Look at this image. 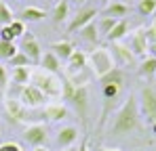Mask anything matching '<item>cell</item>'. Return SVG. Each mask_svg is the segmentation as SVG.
<instances>
[{"instance_id": "obj_18", "label": "cell", "mask_w": 156, "mask_h": 151, "mask_svg": "<svg viewBox=\"0 0 156 151\" xmlns=\"http://www.w3.org/2000/svg\"><path fill=\"white\" fill-rule=\"evenodd\" d=\"M68 107L63 105V103H53L49 105L47 109H44V113H42V118H47V120H51V122H61V120H66L68 118Z\"/></svg>"}, {"instance_id": "obj_33", "label": "cell", "mask_w": 156, "mask_h": 151, "mask_svg": "<svg viewBox=\"0 0 156 151\" xmlns=\"http://www.w3.org/2000/svg\"><path fill=\"white\" fill-rule=\"evenodd\" d=\"M0 88H9V69L0 63Z\"/></svg>"}, {"instance_id": "obj_14", "label": "cell", "mask_w": 156, "mask_h": 151, "mask_svg": "<svg viewBox=\"0 0 156 151\" xmlns=\"http://www.w3.org/2000/svg\"><path fill=\"white\" fill-rule=\"evenodd\" d=\"M49 50L63 63V61H68V59L72 57V52L76 50V46H74V42H70V40H57V42H53L51 46H49Z\"/></svg>"}, {"instance_id": "obj_41", "label": "cell", "mask_w": 156, "mask_h": 151, "mask_svg": "<svg viewBox=\"0 0 156 151\" xmlns=\"http://www.w3.org/2000/svg\"><path fill=\"white\" fill-rule=\"evenodd\" d=\"M118 2H122V4H131L133 0H118Z\"/></svg>"}, {"instance_id": "obj_37", "label": "cell", "mask_w": 156, "mask_h": 151, "mask_svg": "<svg viewBox=\"0 0 156 151\" xmlns=\"http://www.w3.org/2000/svg\"><path fill=\"white\" fill-rule=\"evenodd\" d=\"M148 52H150V57H154V59H156V44H150Z\"/></svg>"}, {"instance_id": "obj_43", "label": "cell", "mask_w": 156, "mask_h": 151, "mask_svg": "<svg viewBox=\"0 0 156 151\" xmlns=\"http://www.w3.org/2000/svg\"><path fill=\"white\" fill-rule=\"evenodd\" d=\"M34 151H49L47 147H38V149H34Z\"/></svg>"}, {"instance_id": "obj_16", "label": "cell", "mask_w": 156, "mask_h": 151, "mask_svg": "<svg viewBox=\"0 0 156 151\" xmlns=\"http://www.w3.org/2000/svg\"><path fill=\"white\" fill-rule=\"evenodd\" d=\"M129 11H131L129 4H122V2H110V4L104 8V15H101V17H112V19L120 21V19H125V17L129 15Z\"/></svg>"}, {"instance_id": "obj_21", "label": "cell", "mask_w": 156, "mask_h": 151, "mask_svg": "<svg viewBox=\"0 0 156 151\" xmlns=\"http://www.w3.org/2000/svg\"><path fill=\"white\" fill-rule=\"evenodd\" d=\"M78 36H80V40H84L87 44H97V42H99V32H97L95 21H91L89 25H84L82 29H78Z\"/></svg>"}, {"instance_id": "obj_7", "label": "cell", "mask_w": 156, "mask_h": 151, "mask_svg": "<svg viewBox=\"0 0 156 151\" xmlns=\"http://www.w3.org/2000/svg\"><path fill=\"white\" fill-rule=\"evenodd\" d=\"M17 49H19V52H23L27 59H30V63H32V65H40V59H42L44 50H42L40 42L36 40V36H34V34L26 32V34L21 36V44H19Z\"/></svg>"}, {"instance_id": "obj_34", "label": "cell", "mask_w": 156, "mask_h": 151, "mask_svg": "<svg viewBox=\"0 0 156 151\" xmlns=\"http://www.w3.org/2000/svg\"><path fill=\"white\" fill-rule=\"evenodd\" d=\"M146 38H148L150 44H156V19H154V23L146 29Z\"/></svg>"}, {"instance_id": "obj_5", "label": "cell", "mask_w": 156, "mask_h": 151, "mask_svg": "<svg viewBox=\"0 0 156 151\" xmlns=\"http://www.w3.org/2000/svg\"><path fill=\"white\" fill-rule=\"evenodd\" d=\"M89 61H91V72H93V76H97V80L104 78L105 74H110L116 67V63L112 59V52L105 49V46H97V49L91 52Z\"/></svg>"}, {"instance_id": "obj_1", "label": "cell", "mask_w": 156, "mask_h": 151, "mask_svg": "<svg viewBox=\"0 0 156 151\" xmlns=\"http://www.w3.org/2000/svg\"><path fill=\"white\" fill-rule=\"evenodd\" d=\"M127 82H129L127 69H120V67H114L110 74H105L104 78H99L101 97H104V109H101V118H99V128L108 122L112 109L116 107L118 99H120L122 92L127 90Z\"/></svg>"}, {"instance_id": "obj_4", "label": "cell", "mask_w": 156, "mask_h": 151, "mask_svg": "<svg viewBox=\"0 0 156 151\" xmlns=\"http://www.w3.org/2000/svg\"><path fill=\"white\" fill-rule=\"evenodd\" d=\"M30 84L36 86L47 99H61V78L59 76L49 74L38 67L30 74Z\"/></svg>"}, {"instance_id": "obj_45", "label": "cell", "mask_w": 156, "mask_h": 151, "mask_svg": "<svg viewBox=\"0 0 156 151\" xmlns=\"http://www.w3.org/2000/svg\"><path fill=\"white\" fill-rule=\"evenodd\" d=\"M93 2H99V0H93Z\"/></svg>"}, {"instance_id": "obj_38", "label": "cell", "mask_w": 156, "mask_h": 151, "mask_svg": "<svg viewBox=\"0 0 156 151\" xmlns=\"http://www.w3.org/2000/svg\"><path fill=\"white\" fill-rule=\"evenodd\" d=\"M97 151H120V149H114V147H99Z\"/></svg>"}, {"instance_id": "obj_28", "label": "cell", "mask_w": 156, "mask_h": 151, "mask_svg": "<svg viewBox=\"0 0 156 151\" xmlns=\"http://www.w3.org/2000/svg\"><path fill=\"white\" fill-rule=\"evenodd\" d=\"M9 65H11V67L15 69V67H30L32 63H30V59H27L23 52H19V50H17V55H15V57H13V59L9 61Z\"/></svg>"}, {"instance_id": "obj_32", "label": "cell", "mask_w": 156, "mask_h": 151, "mask_svg": "<svg viewBox=\"0 0 156 151\" xmlns=\"http://www.w3.org/2000/svg\"><path fill=\"white\" fill-rule=\"evenodd\" d=\"M0 40H2V42H15V36H13V32H11L9 25L0 29Z\"/></svg>"}, {"instance_id": "obj_36", "label": "cell", "mask_w": 156, "mask_h": 151, "mask_svg": "<svg viewBox=\"0 0 156 151\" xmlns=\"http://www.w3.org/2000/svg\"><path fill=\"white\" fill-rule=\"evenodd\" d=\"M66 2H68V4H78V6H82L87 0H66Z\"/></svg>"}, {"instance_id": "obj_3", "label": "cell", "mask_w": 156, "mask_h": 151, "mask_svg": "<svg viewBox=\"0 0 156 151\" xmlns=\"http://www.w3.org/2000/svg\"><path fill=\"white\" fill-rule=\"evenodd\" d=\"M61 97L68 101V105L74 107L80 122L87 126V116H89V86H76L70 80H61Z\"/></svg>"}, {"instance_id": "obj_19", "label": "cell", "mask_w": 156, "mask_h": 151, "mask_svg": "<svg viewBox=\"0 0 156 151\" xmlns=\"http://www.w3.org/2000/svg\"><path fill=\"white\" fill-rule=\"evenodd\" d=\"M40 69H44V72H49V74L59 76L61 74V61L53 55L51 50H47V52L42 55V59H40Z\"/></svg>"}, {"instance_id": "obj_6", "label": "cell", "mask_w": 156, "mask_h": 151, "mask_svg": "<svg viewBox=\"0 0 156 151\" xmlns=\"http://www.w3.org/2000/svg\"><path fill=\"white\" fill-rule=\"evenodd\" d=\"M4 118L6 122L13 126H19V124H26L30 122V109H26L17 99H4Z\"/></svg>"}, {"instance_id": "obj_15", "label": "cell", "mask_w": 156, "mask_h": 151, "mask_svg": "<svg viewBox=\"0 0 156 151\" xmlns=\"http://www.w3.org/2000/svg\"><path fill=\"white\" fill-rule=\"evenodd\" d=\"M78 128L76 126H66V128H61L59 132H57V145L61 147V149H68V147H72L74 143L78 141Z\"/></svg>"}, {"instance_id": "obj_11", "label": "cell", "mask_w": 156, "mask_h": 151, "mask_svg": "<svg viewBox=\"0 0 156 151\" xmlns=\"http://www.w3.org/2000/svg\"><path fill=\"white\" fill-rule=\"evenodd\" d=\"M97 15H99V13H97L95 6H82V8H78V13L72 17V21L68 23V32L74 34V32H78V29H82L84 25H89L91 21H95Z\"/></svg>"}, {"instance_id": "obj_24", "label": "cell", "mask_w": 156, "mask_h": 151, "mask_svg": "<svg viewBox=\"0 0 156 151\" xmlns=\"http://www.w3.org/2000/svg\"><path fill=\"white\" fill-rule=\"evenodd\" d=\"M30 67H15L11 72V80L13 84H19V86H27L30 84Z\"/></svg>"}, {"instance_id": "obj_25", "label": "cell", "mask_w": 156, "mask_h": 151, "mask_svg": "<svg viewBox=\"0 0 156 151\" xmlns=\"http://www.w3.org/2000/svg\"><path fill=\"white\" fill-rule=\"evenodd\" d=\"M118 23V21H116V19H112V17H99V21H97V32H99V38H101V36H108V34H110V32H112V27H114V25Z\"/></svg>"}, {"instance_id": "obj_22", "label": "cell", "mask_w": 156, "mask_h": 151, "mask_svg": "<svg viewBox=\"0 0 156 151\" xmlns=\"http://www.w3.org/2000/svg\"><path fill=\"white\" fill-rule=\"evenodd\" d=\"M47 17V13L42 11V8H38V6H26L21 13H19V21H42Z\"/></svg>"}, {"instance_id": "obj_30", "label": "cell", "mask_w": 156, "mask_h": 151, "mask_svg": "<svg viewBox=\"0 0 156 151\" xmlns=\"http://www.w3.org/2000/svg\"><path fill=\"white\" fill-rule=\"evenodd\" d=\"M11 27V32H13V36L15 38H21L23 34H26V23L23 21H19V19H13V23L9 25Z\"/></svg>"}, {"instance_id": "obj_23", "label": "cell", "mask_w": 156, "mask_h": 151, "mask_svg": "<svg viewBox=\"0 0 156 151\" xmlns=\"http://www.w3.org/2000/svg\"><path fill=\"white\" fill-rule=\"evenodd\" d=\"M137 74H139V78H146V80L154 78L156 76V59L154 57L144 59V61L139 63V67H137Z\"/></svg>"}, {"instance_id": "obj_39", "label": "cell", "mask_w": 156, "mask_h": 151, "mask_svg": "<svg viewBox=\"0 0 156 151\" xmlns=\"http://www.w3.org/2000/svg\"><path fill=\"white\" fill-rule=\"evenodd\" d=\"M99 2H101V4H104V6H108V4H110V2H112V0H99Z\"/></svg>"}, {"instance_id": "obj_35", "label": "cell", "mask_w": 156, "mask_h": 151, "mask_svg": "<svg viewBox=\"0 0 156 151\" xmlns=\"http://www.w3.org/2000/svg\"><path fill=\"white\" fill-rule=\"evenodd\" d=\"M76 151H89V141H87V139H84V141H82V143H80V147H78Z\"/></svg>"}, {"instance_id": "obj_27", "label": "cell", "mask_w": 156, "mask_h": 151, "mask_svg": "<svg viewBox=\"0 0 156 151\" xmlns=\"http://www.w3.org/2000/svg\"><path fill=\"white\" fill-rule=\"evenodd\" d=\"M137 11H139V15H144V17L154 15L156 13V0H139V2H137Z\"/></svg>"}, {"instance_id": "obj_31", "label": "cell", "mask_w": 156, "mask_h": 151, "mask_svg": "<svg viewBox=\"0 0 156 151\" xmlns=\"http://www.w3.org/2000/svg\"><path fill=\"white\" fill-rule=\"evenodd\" d=\"M0 151H23V147L19 143H15V141H6V143L0 145Z\"/></svg>"}, {"instance_id": "obj_8", "label": "cell", "mask_w": 156, "mask_h": 151, "mask_svg": "<svg viewBox=\"0 0 156 151\" xmlns=\"http://www.w3.org/2000/svg\"><path fill=\"white\" fill-rule=\"evenodd\" d=\"M139 103V113L146 118L148 124L156 122V90L152 86H144L141 88V101Z\"/></svg>"}, {"instance_id": "obj_46", "label": "cell", "mask_w": 156, "mask_h": 151, "mask_svg": "<svg viewBox=\"0 0 156 151\" xmlns=\"http://www.w3.org/2000/svg\"><path fill=\"white\" fill-rule=\"evenodd\" d=\"M17 2H19V0H17Z\"/></svg>"}, {"instance_id": "obj_2", "label": "cell", "mask_w": 156, "mask_h": 151, "mask_svg": "<svg viewBox=\"0 0 156 151\" xmlns=\"http://www.w3.org/2000/svg\"><path fill=\"white\" fill-rule=\"evenodd\" d=\"M141 130V113H139V103L135 99V95L129 92L122 105L118 107L116 116H114V122L110 124V134L112 136H125L131 132H139Z\"/></svg>"}, {"instance_id": "obj_17", "label": "cell", "mask_w": 156, "mask_h": 151, "mask_svg": "<svg viewBox=\"0 0 156 151\" xmlns=\"http://www.w3.org/2000/svg\"><path fill=\"white\" fill-rule=\"evenodd\" d=\"M70 17V4L66 0H59L55 6H53V13H51V21L55 27H59L61 23H66Z\"/></svg>"}, {"instance_id": "obj_9", "label": "cell", "mask_w": 156, "mask_h": 151, "mask_svg": "<svg viewBox=\"0 0 156 151\" xmlns=\"http://www.w3.org/2000/svg\"><path fill=\"white\" fill-rule=\"evenodd\" d=\"M110 52H112V59H114V63H116V67L120 65V69H125V67H133L135 63H137V57L131 52V49L127 44H122V42H112V46H110Z\"/></svg>"}, {"instance_id": "obj_40", "label": "cell", "mask_w": 156, "mask_h": 151, "mask_svg": "<svg viewBox=\"0 0 156 151\" xmlns=\"http://www.w3.org/2000/svg\"><path fill=\"white\" fill-rule=\"evenodd\" d=\"M150 128H152V132L156 134V122H154V124H150Z\"/></svg>"}, {"instance_id": "obj_10", "label": "cell", "mask_w": 156, "mask_h": 151, "mask_svg": "<svg viewBox=\"0 0 156 151\" xmlns=\"http://www.w3.org/2000/svg\"><path fill=\"white\" fill-rule=\"evenodd\" d=\"M47 139H49V128L44 124H30L23 130V141H26L30 147H34V149L44 147Z\"/></svg>"}, {"instance_id": "obj_42", "label": "cell", "mask_w": 156, "mask_h": 151, "mask_svg": "<svg viewBox=\"0 0 156 151\" xmlns=\"http://www.w3.org/2000/svg\"><path fill=\"white\" fill-rule=\"evenodd\" d=\"M61 151H76V147H68V149H61Z\"/></svg>"}, {"instance_id": "obj_44", "label": "cell", "mask_w": 156, "mask_h": 151, "mask_svg": "<svg viewBox=\"0 0 156 151\" xmlns=\"http://www.w3.org/2000/svg\"><path fill=\"white\" fill-rule=\"evenodd\" d=\"M2 4H4V2H2V0H0V6H2Z\"/></svg>"}, {"instance_id": "obj_20", "label": "cell", "mask_w": 156, "mask_h": 151, "mask_svg": "<svg viewBox=\"0 0 156 151\" xmlns=\"http://www.w3.org/2000/svg\"><path fill=\"white\" fill-rule=\"evenodd\" d=\"M127 34H129V21H127V19H120L118 23L112 27V32L105 36V40H108L110 44H112V42H120Z\"/></svg>"}, {"instance_id": "obj_26", "label": "cell", "mask_w": 156, "mask_h": 151, "mask_svg": "<svg viewBox=\"0 0 156 151\" xmlns=\"http://www.w3.org/2000/svg\"><path fill=\"white\" fill-rule=\"evenodd\" d=\"M17 44L15 42H2L0 40V59H4V61H11L15 55H17Z\"/></svg>"}, {"instance_id": "obj_12", "label": "cell", "mask_w": 156, "mask_h": 151, "mask_svg": "<svg viewBox=\"0 0 156 151\" xmlns=\"http://www.w3.org/2000/svg\"><path fill=\"white\" fill-rule=\"evenodd\" d=\"M19 103H21L26 109H36V107H40V105L47 103V97H44L36 86L27 84V86H23V90H21V95H19Z\"/></svg>"}, {"instance_id": "obj_13", "label": "cell", "mask_w": 156, "mask_h": 151, "mask_svg": "<svg viewBox=\"0 0 156 151\" xmlns=\"http://www.w3.org/2000/svg\"><path fill=\"white\" fill-rule=\"evenodd\" d=\"M129 49H131V52H133L135 57H139V55H146V52H148L150 42H148V38H146V27H137V29L133 32Z\"/></svg>"}, {"instance_id": "obj_29", "label": "cell", "mask_w": 156, "mask_h": 151, "mask_svg": "<svg viewBox=\"0 0 156 151\" xmlns=\"http://www.w3.org/2000/svg\"><path fill=\"white\" fill-rule=\"evenodd\" d=\"M11 23H13V11L6 4H2L0 6V25L6 27V25H11Z\"/></svg>"}]
</instances>
